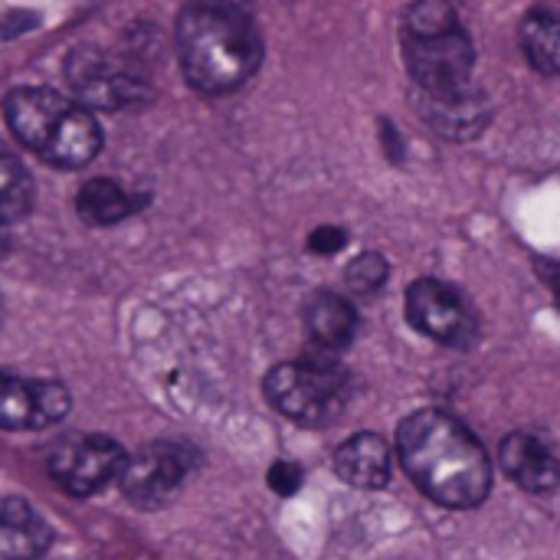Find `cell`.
Instances as JSON below:
<instances>
[{
	"mask_svg": "<svg viewBox=\"0 0 560 560\" xmlns=\"http://www.w3.org/2000/svg\"><path fill=\"white\" fill-rule=\"evenodd\" d=\"M522 52L528 62L545 72V75H560V16L548 10H535L522 20L518 30Z\"/></svg>",
	"mask_w": 560,
	"mask_h": 560,
	"instance_id": "16",
	"label": "cell"
},
{
	"mask_svg": "<svg viewBox=\"0 0 560 560\" xmlns=\"http://www.w3.org/2000/svg\"><path fill=\"white\" fill-rule=\"evenodd\" d=\"M335 469L354 489H384L390 482V446L377 433H358L338 446Z\"/></svg>",
	"mask_w": 560,
	"mask_h": 560,
	"instance_id": "14",
	"label": "cell"
},
{
	"mask_svg": "<svg viewBox=\"0 0 560 560\" xmlns=\"http://www.w3.org/2000/svg\"><path fill=\"white\" fill-rule=\"evenodd\" d=\"M417 108L450 141H469L489 125V98L472 79L446 89H417Z\"/></svg>",
	"mask_w": 560,
	"mask_h": 560,
	"instance_id": "10",
	"label": "cell"
},
{
	"mask_svg": "<svg viewBox=\"0 0 560 560\" xmlns=\"http://www.w3.org/2000/svg\"><path fill=\"white\" fill-rule=\"evenodd\" d=\"M7 256V233H3V223H0V259Z\"/></svg>",
	"mask_w": 560,
	"mask_h": 560,
	"instance_id": "25",
	"label": "cell"
},
{
	"mask_svg": "<svg viewBox=\"0 0 560 560\" xmlns=\"http://www.w3.org/2000/svg\"><path fill=\"white\" fill-rule=\"evenodd\" d=\"M33 207V180L26 167L0 148V223H16Z\"/></svg>",
	"mask_w": 560,
	"mask_h": 560,
	"instance_id": "17",
	"label": "cell"
},
{
	"mask_svg": "<svg viewBox=\"0 0 560 560\" xmlns=\"http://www.w3.org/2000/svg\"><path fill=\"white\" fill-rule=\"evenodd\" d=\"M404 62L417 89H446L472 79L476 49L463 26L443 33H404Z\"/></svg>",
	"mask_w": 560,
	"mask_h": 560,
	"instance_id": "8",
	"label": "cell"
},
{
	"mask_svg": "<svg viewBox=\"0 0 560 560\" xmlns=\"http://www.w3.org/2000/svg\"><path fill=\"white\" fill-rule=\"evenodd\" d=\"M75 210L92 226H112V223L131 217L138 210V200L131 194H125L115 180L95 177V180L82 184V190L75 194Z\"/></svg>",
	"mask_w": 560,
	"mask_h": 560,
	"instance_id": "15",
	"label": "cell"
},
{
	"mask_svg": "<svg viewBox=\"0 0 560 560\" xmlns=\"http://www.w3.org/2000/svg\"><path fill=\"white\" fill-rule=\"evenodd\" d=\"M3 118L23 148L56 167H85L102 148V131L92 112L52 89H13L3 98Z\"/></svg>",
	"mask_w": 560,
	"mask_h": 560,
	"instance_id": "3",
	"label": "cell"
},
{
	"mask_svg": "<svg viewBox=\"0 0 560 560\" xmlns=\"http://www.w3.org/2000/svg\"><path fill=\"white\" fill-rule=\"evenodd\" d=\"M66 82L75 102L85 108L115 112L151 98V85L138 69L95 46H75L66 56Z\"/></svg>",
	"mask_w": 560,
	"mask_h": 560,
	"instance_id": "5",
	"label": "cell"
},
{
	"mask_svg": "<svg viewBox=\"0 0 560 560\" xmlns=\"http://www.w3.org/2000/svg\"><path fill=\"white\" fill-rule=\"evenodd\" d=\"M69 413V394L59 381H36V430L59 423Z\"/></svg>",
	"mask_w": 560,
	"mask_h": 560,
	"instance_id": "21",
	"label": "cell"
},
{
	"mask_svg": "<svg viewBox=\"0 0 560 560\" xmlns=\"http://www.w3.org/2000/svg\"><path fill=\"white\" fill-rule=\"evenodd\" d=\"M33 23H36V16H33V13H26V10H13V13L0 16V36H3V39L20 36V33L33 30Z\"/></svg>",
	"mask_w": 560,
	"mask_h": 560,
	"instance_id": "24",
	"label": "cell"
},
{
	"mask_svg": "<svg viewBox=\"0 0 560 560\" xmlns=\"http://www.w3.org/2000/svg\"><path fill=\"white\" fill-rule=\"evenodd\" d=\"M52 545V528L26 502L0 505V560H39Z\"/></svg>",
	"mask_w": 560,
	"mask_h": 560,
	"instance_id": "13",
	"label": "cell"
},
{
	"mask_svg": "<svg viewBox=\"0 0 560 560\" xmlns=\"http://www.w3.org/2000/svg\"><path fill=\"white\" fill-rule=\"evenodd\" d=\"M269 404L302 423V427H328L341 417L348 404V371L335 361V354L318 351L302 361L279 364L266 374L262 381Z\"/></svg>",
	"mask_w": 560,
	"mask_h": 560,
	"instance_id": "4",
	"label": "cell"
},
{
	"mask_svg": "<svg viewBox=\"0 0 560 560\" xmlns=\"http://www.w3.org/2000/svg\"><path fill=\"white\" fill-rule=\"evenodd\" d=\"M345 243H348V233L341 226H318L308 236V249L318 253V256H331V253L345 249Z\"/></svg>",
	"mask_w": 560,
	"mask_h": 560,
	"instance_id": "23",
	"label": "cell"
},
{
	"mask_svg": "<svg viewBox=\"0 0 560 560\" xmlns=\"http://www.w3.org/2000/svg\"><path fill=\"white\" fill-rule=\"evenodd\" d=\"M407 322L450 348H469L479 338V318L469 308V302L446 282L440 279H417L407 289V302H404Z\"/></svg>",
	"mask_w": 560,
	"mask_h": 560,
	"instance_id": "6",
	"label": "cell"
},
{
	"mask_svg": "<svg viewBox=\"0 0 560 560\" xmlns=\"http://www.w3.org/2000/svg\"><path fill=\"white\" fill-rule=\"evenodd\" d=\"M502 469L525 492H535V495L555 492V486L560 482V466L555 459V450L541 436L525 433V430L512 433L502 443Z\"/></svg>",
	"mask_w": 560,
	"mask_h": 560,
	"instance_id": "11",
	"label": "cell"
},
{
	"mask_svg": "<svg viewBox=\"0 0 560 560\" xmlns=\"http://www.w3.org/2000/svg\"><path fill=\"white\" fill-rule=\"evenodd\" d=\"M269 486H272L276 495H295L299 486H302V469L295 463H289V459H279L269 469Z\"/></svg>",
	"mask_w": 560,
	"mask_h": 560,
	"instance_id": "22",
	"label": "cell"
},
{
	"mask_svg": "<svg viewBox=\"0 0 560 560\" xmlns=\"http://www.w3.org/2000/svg\"><path fill=\"white\" fill-rule=\"evenodd\" d=\"M177 56L194 89L223 95L259 69L262 39L246 10L194 0L177 16Z\"/></svg>",
	"mask_w": 560,
	"mask_h": 560,
	"instance_id": "2",
	"label": "cell"
},
{
	"mask_svg": "<svg viewBox=\"0 0 560 560\" xmlns=\"http://www.w3.org/2000/svg\"><path fill=\"white\" fill-rule=\"evenodd\" d=\"M387 276H390V266H387V259H384L381 253H361V256H354L351 266L345 269V282H348V289L358 292V295L377 292V289L387 282Z\"/></svg>",
	"mask_w": 560,
	"mask_h": 560,
	"instance_id": "20",
	"label": "cell"
},
{
	"mask_svg": "<svg viewBox=\"0 0 560 560\" xmlns=\"http://www.w3.org/2000/svg\"><path fill=\"white\" fill-rule=\"evenodd\" d=\"M555 289H558V305H560V279H558V282H555Z\"/></svg>",
	"mask_w": 560,
	"mask_h": 560,
	"instance_id": "26",
	"label": "cell"
},
{
	"mask_svg": "<svg viewBox=\"0 0 560 560\" xmlns=\"http://www.w3.org/2000/svg\"><path fill=\"white\" fill-rule=\"evenodd\" d=\"M190 466H194V459H190L187 446L148 443L144 450H138L135 456L125 459L118 486L128 502L154 512V509H164L184 489Z\"/></svg>",
	"mask_w": 560,
	"mask_h": 560,
	"instance_id": "7",
	"label": "cell"
},
{
	"mask_svg": "<svg viewBox=\"0 0 560 560\" xmlns=\"http://www.w3.org/2000/svg\"><path fill=\"white\" fill-rule=\"evenodd\" d=\"M459 26V13L450 0H417L407 10L404 33H443Z\"/></svg>",
	"mask_w": 560,
	"mask_h": 560,
	"instance_id": "19",
	"label": "cell"
},
{
	"mask_svg": "<svg viewBox=\"0 0 560 560\" xmlns=\"http://www.w3.org/2000/svg\"><path fill=\"white\" fill-rule=\"evenodd\" d=\"M0 427L36 430V381H20L0 371Z\"/></svg>",
	"mask_w": 560,
	"mask_h": 560,
	"instance_id": "18",
	"label": "cell"
},
{
	"mask_svg": "<svg viewBox=\"0 0 560 560\" xmlns=\"http://www.w3.org/2000/svg\"><path fill=\"white\" fill-rule=\"evenodd\" d=\"M397 453L413 479V486L446 505V509H476L486 502L492 486V469L482 443L450 413L420 410L400 423Z\"/></svg>",
	"mask_w": 560,
	"mask_h": 560,
	"instance_id": "1",
	"label": "cell"
},
{
	"mask_svg": "<svg viewBox=\"0 0 560 560\" xmlns=\"http://www.w3.org/2000/svg\"><path fill=\"white\" fill-rule=\"evenodd\" d=\"M128 453L108 436H72L49 453V476L69 495H95L118 482Z\"/></svg>",
	"mask_w": 560,
	"mask_h": 560,
	"instance_id": "9",
	"label": "cell"
},
{
	"mask_svg": "<svg viewBox=\"0 0 560 560\" xmlns=\"http://www.w3.org/2000/svg\"><path fill=\"white\" fill-rule=\"evenodd\" d=\"M305 328L318 351L338 354L354 341L358 331V312L354 305L338 292H315L305 305Z\"/></svg>",
	"mask_w": 560,
	"mask_h": 560,
	"instance_id": "12",
	"label": "cell"
}]
</instances>
